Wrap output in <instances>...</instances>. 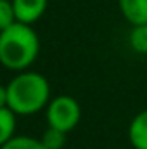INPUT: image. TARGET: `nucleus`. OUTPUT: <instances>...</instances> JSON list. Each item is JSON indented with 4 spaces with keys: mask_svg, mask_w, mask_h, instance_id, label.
<instances>
[{
    "mask_svg": "<svg viewBox=\"0 0 147 149\" xmlns=\"http://www.w3.org/2000/svg\"><path fill=\"white\" fill-rule=\"evenodd\" d=\"M40 40L31 24L16 21L0 31V64L10 71H26L38 57Z\"/></svg>",
    "mask_w": 147,
    "mask_h": 149,
    "instance_id": "nucleus-1",
    "label": "nucleus"
},
{
    "mask_svg": "<svg viewBox=\"0 0 147 149\" xmlns=\"http://www.w3.org/2000/svg\"><path fill=\"white\" fill-rule=\"evenodd\" d=\"M50 102V85L37 71H19L7 85V106L21 116L42 111Z\"/></svg>",
    "mask_w": 147,
    "mask_h": 149,
    "instance_id": "nucleus-2",
    "label": "nucleus"
},
{
    "mask_svg": "<svg viewBox=\"0 0 147 149\" xmlns=\"http://www.w3.org/2000/svg\"><path fill=\"white\" fill-rule=\"evenodd\" d=\"M47 125L62 132H71L76 128L81 118V108L71 95H57L47 104Z\"/></svg>",
    "mask_w": 147,
    "mask_h": 149,
    "instance_id": "nucleus-3",
    "label": "nucleus"
},
{
    "mask_svg": "<svg viewBox=\"0 0 147 149\" xmlns=\"http://www.w3.org/2000/svg\"><path fill=\"white\" fill-rule=\"evenodd\" d=\"M49 0H12L16 21L24 24H33L47 10Z\"/></svg>",
    "mask_w": 147,
    "mask_h": 149,
    "instance_id": "nucleus-4",
    "label": "nucleus"
},
{
    "mask_svg": "<svg viewBox=\"0 0 147 149\" xmlns=\"http://www.w3.org/2000/svg\"><path fill=\"white\" fill-rule=\"evenodd\" d=\"M121 16L132 24H147V0H118Z\"/></svg>",
    "mask_w": 147,
    "mask_h": 149,
    "instance_id": "nucleus-5",
    "label": "nucleus"
},
{
    "mask_svg": "<svg viewBox=\"0 0 147 149\" xmlns=\"http://www.w3.org/2000/svg\"><path fill=\"white\" fill-rule=\"evenodd\" d=\"M128 139L133 149H147V109L137 113L130 121Z\"/></svg>",
    "mask_w": 147,
    "mask_h": 149,
    "instance_id": "nucleus-6",
    "label": "nucleus"
},
{
    "mask_svg": "<svg viewBox=\"0 0 147 149\" xmlns=\"http://www.w3.org/2000/svg\"><path fill=\"white\" fill-rule=\"evenodd\" d=\"M16 113L9 106L0 108V148L7 144L16 134Z\"/></svg>",
    "mask_w": 147,
    "mask_h": 149,
    "instance_id": "nucleus-7",
    "label": "nucleus"
},
{
    "mask_svg": "<svg viewBox=\"0 0 147 149\" xmlns=\"http://www.w3.org/2000/svg\"><path fill=\"white\" fill-rule=\"evenodd\" d=\"M128 43L133 52L147 54V24L132 26V30L128 33Z\"/></svg>",
    "mask_w": 147,
    "mask_h": 149,
    "instance_id": "nucleus-8",
    "label": "nucleus"
},
{
    "mask_svg": "<svg viewBox=\"0 0 147 149\" xmlns=\"http://www.w3.org/2000/svg\"><path fill=\"white\" fill-rule=\"evenodd\" d=\"M0 149H47L40 139L30 137V135H14L7 144Z\"/></svg>",
    "mask_w": 147,
    "mask_h": 149,
    "instance_id": "nucleus-9",
    "label": "nucleus"
},
{
    "mask_svg": "<svg viewBox=\"0 0 147 149\" xmlns=\"http://www.w3.org/2000/svg\"><path fill=\"white\" fill-rule=\"evenodd\" d=\"M66 135H68L66 132L49 127V128L43 132V135H42L40 141L43 142V146L47 149H62L66 146Z\"/></svg>",
    "mask_w": 147,
    "mask_h": 149,
    "instance_id": "nucleus-10",
    "label": "nucleus"
},
{
    "mask_svg": "<svg viewBox=\"0 0 147 149\" xmlns=\"http://www.w3.org/2000/svg\"><path fill=\"white\" fill-rule=\"evenodd\" d=\"M16 23V12L12 0H0V31Z\"/></svg>",
    "mask_w": 147,
    "mask_h": 149,
    "instance_id": "nucleus-11",
    "label": "nucleus"
},
{
    "mask_svg": "<svg viewBox=\"0 0 147 149\" xmlns=\"http://www.w3.org/2000/svg\"><path fill=\"white\" fill-rule=\"evenodd\" d=\"M0 108H7V85L0 83Z\"/></svg>",
    "mask_w": 147,
    "mask_h": 149,
    "instance_id": "nucleus-12",
    "label": "nucleus"
}]
</instances>
